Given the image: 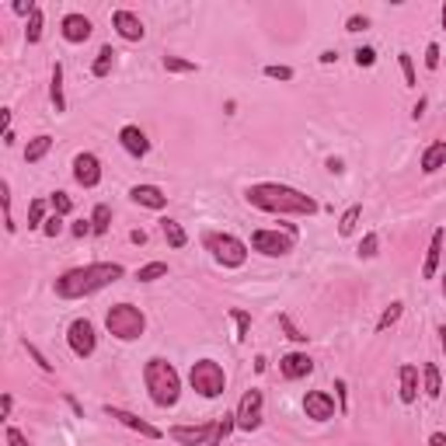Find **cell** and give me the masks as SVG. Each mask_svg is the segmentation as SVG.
<instances>
[{
    "label": "cell",
    "instance_id": "obj_1",
    "mask_svg": "<svg viewBox=\"0 0 446 446\" xmlns=\"http://www.w3.org/2000/svg\"><path fill=\"white\" fill-rule=\"evenodd\" d=\"M116 279H123V265L116 262H94V265H81V268H70L56 279V297L63 300H81V297H91L105 286H111Z\"/></svg>",
    "mask_w": 446,
    "mask_h": 446
},
{
    "label": "cell",
    "instance_id": "obj_2",
    "mask_svg": "<svg viewBox=\"0 0 446 446\" xmlns=\"http://www.w3.org/2000/svg\"><path fill=\"white\" fill-rule=\"evenodd\" d=\"M244 199L255 209H265V213H297V216L317 213V202L307 192L290 189V185H279V182H258V185H251L244 192Z\"/></svg>",
    "mask_w": 446,
    "mask_h": 446
},
{
    "label": "cell",
    "instance_id": "obj_3",
    "mask_svg": "<svg viewBox=\"0 0 446 446\" xmlns=\"http://www.w3.org/2000/svg\"><path fill=\"white\" fill-rule=\"evenodd\" d=\"M143 380H147V390H150V401L157 408H171L182 394V376L167 359H150L143 366Z\"/></svg>",
    "mask_w": 446,
    "mask_h": 446
},
{
    "label": "cell",
    "instance_id": "obj_4",
    "mask_svg": "<svg viewBox=\"0 0 446 446\" xmlns=\"http://www.w3.org/2000/svg\"><path fill=\"white\" fill-rule=\"evenodd\" d=\"M105 328H108L111 339L133 342V339H140V334H143L147 317H143V310L133 307V304H116V307H108V314H105Z\"/></svg>",
    "mask_w": 446,
    "mask_h": 446
},
{
    "label": "cell",
    "instance_id": "obj_5",
    "mask_svg": "<svg viewBox=\"0 0 446 446\" xmlns=\"http://www.w3.org/2000/svg\"><path fill=\"white\" fill-rule=\"evenodd\" d=\"M189 383H192L195 394H202V398H220L223 387H227V376H223V366H220V363L199 359V363H192V370H189Z\"/></svg>",
    "mask_w": 446,
    "mask_h": 446
},
{
    "label": "cell",
    "instance_id": "obj_6",
    "mask_svg": "<svg viewBox=\"0 0 446 446\" xmlns=\"http://www.w3.org/2000/svg\"><path fill=\"white\" fill-rule=\"evenodd\" d=\"M206 248L213 251V258L223 268H241L248 262V248L244 241H237L234 234H206Z\"/></svg>",
    "mask_w": 446,
    "mask_h": 446
},
{
    "label": "cell",
    "instance_id": "obj_7",
    "mask_svg": "<svg viewBox=\"0 0 446 446\" xmlns=\"http://www.w3.org/2000/svg\"><path fill=\"white\" fill-rule=\"evenodd\" d=\"M293 234H279V231H255L251 234V248L255 251H262V255H268V258H283V255H290L293 251Z\"/></svg>",
    "mask_w": 446,
    "mask_h": 446
},
{
    "label": "cell",
    "instance_id": "obj_8",
    "mask_svg": "<svg viewBox=\"0 0 446 446\" xmlns=\"http://www.w3.org/2000/svg\"><path fill=\"white\" fill-rule=\"evenodd\" d=\"M67 342H70L74 356L87 359V356L98 349V334H94V324H91L87 317H77V321L70 324V331H67Z\"/></svg>",
    "mask_w": 446,
    "mask_h": 446
},
{
    "label": "cell",
    "instance_id": "obj_9",
    "mask_svg": "<svg viewBox=\"0 0 446 446\" xmlns=\"http://www.w3.org/2000/svg\"><path fill=\"white\" fill-rule=\"evenodd\" d=\"M237 429H244V432H255L258 425H262V390H244V398H241V405H237Z\"/></svg>",
    "mask_w": 446,
    "mask_h": 446
},
{
    "label": "cell",
    "instance_id": "obj_10",
    "mask_svg": "<svg viewBox=\"0 0 446 446\" xmlns=\"http://www.w3.org/2000/svg\"><path fill=\"white\" fill-rule=\"evenodd\" d=\"M74 178L84 185V189H94L101 182V160L94 153H77L74 157Z\"/></svg>",
    "mask_w": 446,
    "mask_h": 446
},
{
    "label": "cell",
    "instance_id": "obj_11",
    "mask_svg": "<svg viewBox=\"0 0 446 446\" xmlns=\"http://www.w3.org/2000/svg\"><path fill=\"white\" fill-rule=\"evenodd\" d=\"M304 412L314 422H328V418H334V401H331L328 390H310V394L304 398Z\"/></svg>",
    "mask_w": 446,
    "mask_h": 446
},
{
    "label": "cell",
    "instance_id": "obj_12",
    "mask_svg": "<svg viewBox=\"0 0 446 446\" xmlns=\"http://www.w3.org/2000/svg\"><path fill=\"white\" fill-rule=\"evenodd\" d=\"M116 422H123L126 429H133V432H140V436H147V439H160V429L157 425H150V422H143L140 415H133V412H126V408H116V405H108L105 408Z\"/></svg>",
    "mask_w": 446,
    "mask_h": 446
},
{
    "label": "cell",
    "instance_id": "obj_13",
    "mask_svg": "<svg viewBox=\"0 0 446 446\" xmlns=\"http://www.w3.org/2000/svg\"><path fill=\"white\" fill-rule=\"evenodd\" d=\"M111 25H116V32H119L126 42H140V39L147 35L143 21H140L133 11H116V14H111Z\"/></svg>",
    "mask_w": 446,
    "mask_h": 446
},
{
    "label": "cell",
    "instance_id": "obj_14",
    "mask_svg": "<svg viewBox=\"0 0 446 446\" xmlns=\"http://www.w3.org/2000/svg\"><path fill=\"white\" fill-rule=\"evenodd\" d=\"M213 429L216 425H175L167 436H171L175 443H185V446H199V443H209Z\"/></svg>",
    "mask_w": 446,
    "mask_h": 446
},
{
    "label": "cell",
    "instance_id": "obj_15",
    "mask_svg": "<svg viewBox=\"0 0 446 446\" xmlns=\"http://www.w3.org/2000/svg\"><path fill=\"white\" fill-rule=\"evenodd\" d=\"M60 32H63L67 42H87L91 39V21L84 14H67L63 25H60Z\"/></svg>",
    "mask_w": 446,
    "mask_h": 446
},
{
    "label": "cell",
    "instance_id": "obj_16",
    "mask_svg": "<svg viewBox=\"0 0 446 446\" xmlns=\"http://www.w3.org/2000/svg\"><path fill=\"white\" fill-rule=\"evenodd\" d=\"M119 143H123V150H126V153H133V157H143V153L150 150V140L143 136V129H140V126H123Z\"/></svg>",
    "mask_w": 446,
    "mask_h": 446
},
{
    "label": "cell",
    "instance_id": "obj_17",
    "mask_svg": "<svg viewBox=\"0 0 446 446\" xmlns=\"http://www.w3.org/2000/svg\"><path fill=\"white\" fill-rule=\"evenodd\" d=\"M129 199L136 206H147V209H164L167 206V195L157 185H136V189H129Z\"/></svg>",
    "mask_w": 446,
    "mask_h": 446
},
{
    "label": "cell",
    "instance_id": "obj_18",
    "mask_svg": "<svg viewBox=\"0 0 446 446\" xmlns=\"http://www.w3.org/2000/svg\"><path fill=\"white\" fill-rule=\"evenodd\" d=\"M279 370H283V376H290V380H300V376H307L314 370V363H310L307 352H290V356H283Z\"/></svg>",
    "mask_w": 446,
    "mask_h": 446
},
{
    "label": "cell",
    "instance_id": "obj_19",
    "mask_svg": "<svg viewBox=\"0 0 446 446\" xmlns=\"http://www.w3.org/2000/svg\"><path fill=\"white\" fill-rule=\"evenodd\" d=\"M443 241H446V231H436L432 241H429L425 262H422V279H436V268H439V258H443Z\"/></svg>",
    "mask_w": 446,
    "mask_h": 446
},
{
    "label": "cell",
    "instance_id": "obj_20",
    "mask_svg": "<svg viewBox=\"0 0 446 446\" xmlns=\"http://www.w3.org/2000/svg\"><path fill=\"white\" fill-rule=\"evenodd\" d=\"M443 164H446V140H436V143L422 153V171H425V175H436Z\"/></svg>",
    "mask_w": 446,
    "mask_h": 446
},
{
    "label": "cell",
    "instance_id": "obj_21",
    "mask_svg": "<svg viewBox=\"0 0 446 446\" xmlns=\"http://www.w3.org/2000/svg\"><path fill=\"white\" fill-rule=\"evenodd\" d=\"M415 398H418V370L412 363H405L401 366V401L412 405Z\"/></svg>",
    "mask_w": 446,
    "mask_h": 446
},
{
    "label": "cell",
    "instance_id": "obj_22",
    "mask_svg": "<svg viewBox=\"0 0 446 446\" xmlns=\"http://www.w3.org/2000/svg\"><path fill=\"white\" fill-rule=\"evenodd\" d=\"M160 231H164V241L171 244V248H185V244H189V237H185V231H182L178 220H160Z\"/></svg>",
    "mask_w": 446,
    "mask_h": 446
},
{
    "label": "cell",
    "instance_id": "obj_23",
    "mask_svg": "<svg viewBox=\"0 0 446 446\" xmlns=\"http://www.w3.org/2000/svg\"><path fill=\"white\" fill-rule=\"evenodd\" d=\"M422 380H425L422 390H425L429 398H439V394H443V380H439V366H436V363H425V366H422Z\"/></svg>",
    "mask_w": 446,
    "mask_h": 446
},
{
    "label": "cell",
    "instance_id": "obj_24",
    "mask_svg": "<svg viewBox=\"0 0 446 446\" xmlns=\"http://www.w3.org/2000/svg\"><path fill=\"white\" fill-rule=\"evenodd\" d=\"M49 98H52L56 111H63V108H67V98H63V67H60V63L52 67V84H49Z\"/></svg>",
    "mask_w": 446,
    "mask_h": 446
},
{
    "label": "cell",
    "instance_id": "obj_25",
    "mask_svg": "<svg viewBox=\"0 0 446 446\" xmlns=\"http://www.w3.org/2000/svg\"><path fill=\"white\" fill-rule=\"evenodd\" d=\"M49 147H52V136H45V133H42V136H35V140L25 147V160H28V164H39V160L49 153Z\"/></svg>",
    "mask_w": 446,
    "mask_h": 446
},
{
    "label": "cell",
    "instance_id": "obj_26",
    "mask_svg": "<svg viewBox=\"0 0 446 446\" xmlns=\"http://www.w3.org/2000/svg\"><path fill=\"white\" fill-rule=\"evenodd\" d=\"M111 63H116V49H111V45H101V52H98V60H94L91 74H94V77H108V74H111Z\"/></svg>",
    "mask_w": 446,
    "mask_h": 446
},
{
    "label": "cell",
    "instance_id": "obj_27",
    "mask_svg": "<svg viewBox=\"0 0 446 446\" xmlns=\"http://www.w3.org/2000/svg\"><path fill=\"white\" fill-rule=\"evenodd\" d=\"M237 425V415H223L220 422H216V429H213V436H209V443L206 446H223V439L231 436V429Z\"/></svg>",
    "mask_w": 446,
    "mask_h": 446
},
{
    "label": "cell",
    "instance_id": "obj_28",
    "mask_svg": "<svg viewBox=\"0 0 446 446\" xmlns=\"http://www.w3.org/2000/svg\"><path fill=\"white\" fill-rule=\"evenodd\" d=\"M91 227H94V234H108V227H111V209H108L105 202H98V206H94Z\"/></svg>",
    "mask_w": 446,
    "mask_h": 446
},
{
    "label": "cell",
    "instance_id": "obj_29",
    "mask_svg": "<svg viewBox=\"0 0 446 446\" xmlns=\"http://www.w3.org/2000/svg\"><path fill=\"white\" fill-rule=\"evenodd\" d=\"M359 216H363V206H349V209L342 213V220H339V234H342V237H349V234L356 231Z\"/></svg>",
    "mask_w": 446,
    "mask_h": 446
},
{
    "label": "cell",
    "instance_id": "obj_30",
    "mask_svg": "<svg viewBox=\"0 0 446 446\" xmlns=\"http://www.w3.org/2000/svg\"><path fill=\"white\" fill-rule=\"evenodd\" d=\"M164 70L167 74H195L199 67L192 60H182V56H164Z\"/></svg>",
    "mask_w": 446,
    "mask_h": 446
},
{
    "label": "cell",
    "instance_id": "obj_31",
    "mask_svg": "<svg viewBox=\"0 0 446 446\" xmlns=\"http://www.w3.org/2000/svg\"><path fill=\"white\" fill-rule=\"evenodd\" d=\"M401 310H405V304H398V300H394V304H390V307L380 314V321H376V331L394 328V324H398V317H401Z\"/></svg>",
    "mask_w": 446,
    "mask_h": 446
},
{
    "label": "cell",
    "instance_id": "obj_32",
    "mask_svg": "<svg viewBox=\"0 0 446 446\" xmlns=\"http://www.w3.org/2000/svg\"><path fill=\"white\" fill-rule=\"evenodd\" d=\"M0 202H4V227H8V234H14V216H11V185L8 182H0Z\"/></svg>",
    "mask_w": 446,
    "mask_h": 446
},
{
    "label": "cell",
    "instance_id": "obj_33",
    "mask_svg": "<svg viewBox=\"0 0 446 446\" xmlns=\"http://www.w3.org/2000/svg\"><path fill=\"white\" fill-rule=\"evenodd\" d=\"M160 275H167V265H164V262H150V265H143V268L136 272L140 283H153V279H160Z\"/></svg>",
    "mask_w": 446,
    "mask_h": 446
},
{
    "label": "cell",
    "instance_id": "obj_34",
    "mask_svg": "<svg viewBox=\"0 0 446 446\" xmlns=\"http://www.w3.org/2000/svg\"><path fill=\"white\" fill-rule=\"evenodd\" d=\"M279 328H283V331H286V339H293V342H307V339H310V334H304V331L293 324L290 314H279Z\"/></svg>",
    "mask_w": 446,
    "mask_h": 446
},
{
    "label": "cell",
    "instance_id": "obj_35",
    "mask_svg": "<svg viewBox=\"0 0 446 446\" xmlns=\"http://www.w3.org/2000/svg\"><path fill=\"white\" fill-rule=\"evenodd\" d=\"M28 227L35 231V227H45V202L42 199H35L32 206H28Z\"/></svg>",
    "mask_w": 446,
    "mask_h": 446
},
{
    "label": "cell",
    "instance_id": "obj_36",
    "mask_svg": "<svg viewBox=\"0 0 446 446\" xmlns=\"http://www.w3.org/2000/svg\"><path fill=\"white\" fill-rule=\"evenodd\" d=\"M42 25H45V18H42V11H35V14L28 18V28H25V39H28L32 45L42 39Z\"/></svg>",
    "mask_w": 446,
    "mask_h": 446
},
{
    "label": "cell",
    "instance_id": "obj_37",
    "mask_svg": "<svg viewBox=\"0 0 446 446\" xmlns=\"http://www.w3.org/2000/svg\"><path fill=\"white\" fill-rule=\"evenodd\" d=\"M231 317H234V324H237V342H244L248 334H251V314H244V310H231Z\"/></svg>",
    "mask_w": 446,
    "mask_h": 446
},
{
    "label": "cell",
    "instance_id": "obj_38",
    "mask_svg": "<svg viewBox=\"0 0 446 446\" xmlns=\"http://www.w3.org/2000/svg\"><path fill=\"white\" fill-rule=\"evenodd\" d=\"M49 202H52V209L60 213V216H67V213L74 209V199H70L67 192H52V195H49Z\"/></svg>",
    "mask_w": 446,
    "mask_h": 446
},
{
    "label": "cell",
    "instance_id": "obj_39",
    "mask_svg": "<svg viewBox=\"0 0 446 446\" xmlns=\"http://www.w3.org/2000/svg\"><path fill=\"white\" fill-rule=\"evenodd\" d=\"M401 74H405V84H408V87L418 84V77H415V63H412V56H408V52H401Z\"/></svg>",
    "mask_w": 446,
    "mask_h": 446
},
{
    "label": "cell",
    "instance_id": "obj_40",
    "mask_svg": "<svg viewBox=\"0 0 446 446\" xmlns=\"http://www.w3.org/2000/svg\"><path fill=\"white\" fill-rule=\"evenodd\" d=\"M60 231H63V216H60V213H52V216L45 220L42 234H45V237H60Z\"/></svg>",
    "mask_w": 446,
    "mask_h": 446
},
{
    "label": "cell",
    "instance_id": "obj_41",
    "mask_svg": "<svg viewBox=\"0 0 446 446\" xmlns=\"http://www.w3.org/2000/svg\"><path fill=\"white\" fill-rule=\"evenodd\" d=\"M376 244H380V237H376V234H366V237L359 241V255H363V258H373V255H376Z\"/></svg>",
    "mask_w": 446,
    "mask_h": 446
},
{
    "label": "cell",
    "instance_id": "obj_42",
    "mask_svg": "<svg viewBox=\"0 0 446 446\" xmlns=\"http://www.w3.org/2000/svg\"><path fill=\"white\" fill-rule=\"evenodd\" d=\"M265 77H272V81H293V70L290 67H265Z\"/></svg>",
    "mask_w": 446,
    "mask_h": 446
},
{
    "label": "cell",
    "instance_id": "obj_43",
    "mask_svg": "<svg viewBox=\"0 0 446 446\" xmlns=\"http://www.w3.org/2000/svg\"><path fill=\"white\" fill-rule=\"evenodd\" d=\"M356 63H359V67H373V63H376V52H373L370 45L356 49Z\"/></svg>",
    "mask_w": 446,
    "mask_h": 446
},
{
    "label": "cell",
    "instance_id": "obj_44",
    "mask_svg": "<svg viewBox=\"0 0 446 446\" xmlns=\"http://www.w3.org/2000/svg\"><path fill=\"white\" fill-rule=\"evenodd\" d=\"M25 349H28V356H32V359H35V363H39V366H42L45 373H52V363H49V359H45V356H42V352H39V349L32 346V342H25Z\"/></svg>",
    "mask_w": 446,
    "mask_h": 446
},
{
    "label": "cell",
    "instance_id": "obj_45",
    "mask_svg": "<svg viewBox=\"0 0 446 446\" xmlns=\"http://www.w3.org/2000/svg\"><path fill=\"white\" fill-rule=\"evenodd\" d=\"M425 67H429V70H436V67H439V45H436V42H429V45H425Z\"/></svg>",
    "mask_w": 446,
    "mask_h": 446
},
{
    "label": "cell",
    "instance_id": "obj_46",
    "mask_svg": "<svg viewBox=\"0 0 446 446\" xmlns=\"http://www.w3.org/2000/svg\"><path fill=\"white\" fill-rule=\"evenodd\" d=\"M70 231H74V237H87V234H94V227H91V220H77V223H74Z\"/></svg>",
    "mask_w": 446,
    "mask_h": 446
},
{
    "label": "cell",
    "instance_id": "obj_47",
    "mask_svg": "<svg viewBox=\"0 0 446 446\" xmlns=\"http://www.w3.org/2000/svg\"><path fill=\"white\" fill-rule=\"evenodd\" d=\"M363 28H370V21H366L363 14H352V18L346 21V32H363Z\"/></svg>",
    "mask_w": 446,
    "mask_h": 446
},
{
    "label": "cell",
    "instance_id": "obj_48",
    "mask_svg": "<svg viewBox=\"0 0 446 446\" xmlns=\"http://www.w3.org/2000/svg\"><path fill=\"white\" fill-rule=\"evenodd\" d=\"M8 446H28V439L21 436V429H14V425H8Z\"/></svg>",
    "mask_w": 446,
    "mask_h": 446
},
{
    "label": "cell",
    "instance_id": "obj_49",
    "mask_svg": "<svg viewBox=\"0 0 446 446\" xmlns=\"http://www.w3.org/2000/svg\"><path fill=\"white\" fill-rule=\"evenodd\" d=\"M429 446H446V432H432V436H429Z\"/></svg>",
    "mask_w": 446,
    "mask_h": 446
},
{
    "label": "cell",
    "instance_id": "obj_50",
    "mask_svg": "<svg viewBox=\"0 0 446 446\" xmlns=\"http://www.w3.org/2000/svg\"><path fill=\"white\" fill-rule=\"evenodd\" d=\"M0 408H4V418L11 415V408H14V398L11 394H4V401H0Z\"/></svg>",
    "mask_w": 446,
    "mask_h": 446
},
{
    "label": "cell",
    "instance_id": "obj_51",
    "mask_svg": "<svg viewBox=\"0 0 446 446\" xmlns=\"http://www.w3.org/2000/svg\"><path fill=\"white\" fill-rule=\"evenodd\" d=\"M334 390H339V401H342V408H346V380H334Z\"/></svg>",
    "mask_w": 446,
    "mask_h": 446
},
{
    "label": "cell",
    "instance_id": "obj_52",
    "mask_svg": "<svg viewBox=\"0 0 446 446\" xmlns=\"http://www.w3.org/2000/svg\"><path fill=\"white\" fill-rule=\"evenodd\" d=\"M328 171H334V175H342V160H339V157H331V160H328Z\"/></svg>",
    "mask_w": 446,
    "mask_h": 446
},
{
    "label": "cell",
    "instance_id": "obj_53",
    "mask_svg": "<svg viewBox=\"0 0 446 446\" xmlns=\"http://www.w3.org/2000/svg\"><path fill=\"white\" fill-rule=\"evenodd\" d=\"M334 60H339V52H334V49H328V52H321V63H334Z\"/></svg>",
    "mask_w": 446,
    "mask_h": 446
},
{
    "label": "cell",
    "instance_id": "obj_54",
    "mask_svg": "<svg viewBox=\"0 0 446 446\" xmlns=\"http://www.w3.org/2000/svg\"><path fill=\"white\" fill-rule=\"evenodd\" d=\"M129 241H133V244H147V234H143V231H133Z\"/></svg>",
    "mask_w": 446,
    "mask_h": 446
},
{
    "label": "cell",
    "instance_id": "obj_55",
    "mask_svg": "<svg viewBox=\"0 0 446 446\" xmlns=\"http://www.w3.org/2000/svg\"><path fill=\"white\" fill-rule=\"evenodd\" d=\"M422 111H425V98H418V105H415V108H412V116H415V119H418V116H422Z\"/></svg>",
    "mask_w": 446,
    "mask_h": 446
},
{
    "label": "cell",
    "instance_id": "obj_56",
    "mask_svg": "<svg viewBox=\"0 0 446 446\" xmlns=\"http://www.w3.org/2000/svg\"><path fill=\"white\" fill-rule=\"evenodd\" d=\"M439 342H443V349H446V328H439Z\"/></svg>",
    "mask_w": 446,
    "mask_h": 446
},
{
    "label": "cell",
    "instance_id": "obj_57",
    "mask_svg": "<svg viewBox=\"0 0 446 446\" xmlns=\"http://www.w3.org/2000/svg\"><path fill=\"white\" fill-rule=\"evenodd\" d=\"M443 28H446V4H443Z\"/></svg>",
    "mask_w": 446,
    "mask_h": 446
},
{
    "label": "cell",
    "instance_id": "obj_58",
    "mask_svg": "<svg viewBox=\"0 0 446 446\" xmlns=\"http://www.w3.org/2000/svg\"><path fill=\"white\" fill-rule=\"evenodd\" d=\"M443 293H446V275H443Z\"/></svg>",
    "mask_w": 446,
    "mask_h": 446
}]
</instances>
